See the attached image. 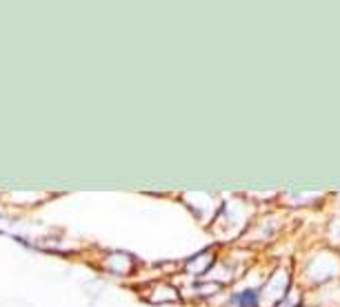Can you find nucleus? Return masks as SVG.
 I'll return each instance as SVG.
<instances>
[{
  "label": "nucleus",
  "instance_id": "f257e3e1",
  "mask_svg": "<svg viewBox=\"0 0 340 307\" xmlns=\"http://www.w3.org/2000/svg\"><path fill=\"white\" fill-rule=\"evenodd\" d=\"M258 294H260L258 290H245L233 296V303L238 307H258Z\"/></svg>",
  "mask_w": 340,
  "mask_h": 307
}]
</instances>
